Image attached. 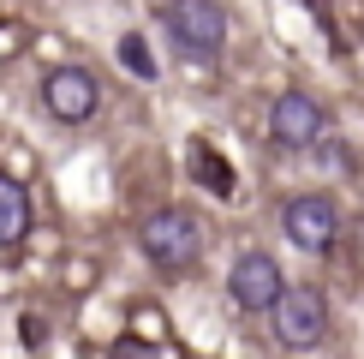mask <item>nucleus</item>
I'll return each instance as SVG.
<instances>
[{"instance_id": "nucleus-9", "label": "nucleus", "mask_w": 364, "mask_h": 359, "mask_svg": "<svg viewBox=\"0 0 364 359\" xmlns=\"http://www.w3.org/2000/svg\"><path fill=\"white\" fill-rule=\"evenodd\" d=\"M191 180H197V186H209L215 198H233V168H227L209 144H191Z\"/></svg>"}, {"instance_id": "nucleus-4", "label": "nucleus", "mask_w": 364, "mask_h": 359, "mask_svg": "<svg viewBox=\"0 0 364 359\" xmlns=\"http://www.w3.org/2000/svg\"><path fill=\"white\" fill-rule=\"evenodd\" d=\"M269 323H275L281 348L311 353V348H323V335H328V299L316 288H287L275 299V311H269Z\"/></svg>"}, {"instance_id": "nucleus-8", "label": "nucleus", "mask_w": 364, "mask_h": 359, "mask_svg": "<svg viewBox=\"0 0 364 359\" xmlns=\"http://www.w3.org/2000/svg\"><path fill=\"white\" fill-rule=\"evenodd\" d=\"M24 234H30V192L24 180L0 174V246H18Z\"/></svg>"}, {"instance_id": "nucleus-3", "label": "nucleus", "mask_w": 364, "mask_h": 359, "mask_svg": "<svg viewBox=\"0 0 364 359\" xmlns=\"http://www.w3.org/2000/svg\"><path fill=\"white\" fill-rule=\"evenodd\" d=\"M281 234L293 239L299 251L323 258V251H335V239H341V204L328 198V192H299V198L281 204Z\"/></svg>"}, {"instance_id": "nucleus-7", "label": "nucleus", "mask_w": 364, "mask_h": 359, "mask_svg": "<svg viewBox=\"0 0 364 359\" xmlns=\"http://www.w3.org/2000/svg\"><path fill=\"white\" fill-rule=\"evenodd\" d=\"M227 293H233L239 311H275V299L287 293V276L269 251H239L233 269H227Z\"/></svg>"}, {"instance_id": "nucleus-1", "label": "nucleus", "mask_w": 364, "mask_h": 359, "mask_svg": "<svg viewBox=\"0 0 364 359\" xmlns=\"http://www.w3.org/2000/svg\"><path fill=\"white\" fill-rule=\"evenodd\" d=\"M138 251L144 264H156L161 276H186V269L203 258V222L191 209H156V216L138 222Z\"/></svg>"}, {"instance_id": "nucleus-11", "label": "nucleus", "mask_w": 364, "mask_h": 359, "mask_svg": "<svg viewBox=\"0 0 364 359\" xmlns=\"http://www.w3.org/2000/svg\"><path fill=\"white\" fill-rule=\"evenodd\" d=\"M108 359H161V353L149 348V341H138V335H119L114 348H108Z\"/></svg>"}, {"instance_id": "nucleus-6", "label": "nucleus", "mask_w": 364, "mask_h": 359, "mask_svg": "<svg viewBox=\"0 0 364 359\" xmlns=\"http://www.w3.org/2000/svg\"><path fill=\"white\" fill-rule=\"evenodd\" d=\"M328 132V114L323 102L311 96V90H281L275 108H269V138H275L281 150H316Z\"/></svg>"}, {"instance_id": "nucleus-2", "label": "nucleus", "mask_w": 364, "mask_h": 359, "mask_svg": "<svg viewBox=\"0 0 364 359\" xmlns=\"http://www.w3.org/2000/svg\"><path fill=\"white\" fill-rule=\"evenodd\" d=\"M161 30L186 60H221L227 48V6L221 0H168L161 6Z\"/></svg>"}, {"instance_id": "nucleus-5", "label": "nucleus", "mask_w": 364, "mask_h": 359, "mask_svg": "<svg viewBox=\"0 0 364 359\" xmlns=\"http://www.w3.org/2000/svg\"><path fill=\"white\" fill-rule=\"evenodd\" d=\"M42 108H48V120H60V126H90L102 108V84L90 66H54L48 78H42Z\"/></svg>"}, {"instance_id": "nucleus-10", "label": "nucleus", "mask_w": 364, "mask_h": 359, "mask_svg": "<svg viewBox=\"0 0 364 359\" xmlns=\"http://www.w3.org/2000/svg\"><path fill=\"white\" fill-rule=\"evenodd\" d=\"M119 66H126L132 78H156V60H149V42L138 36V30H126V36H119Z\"/></svg>"}]
</instances>
